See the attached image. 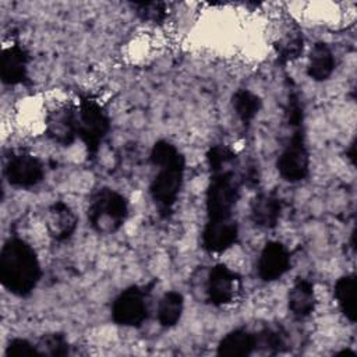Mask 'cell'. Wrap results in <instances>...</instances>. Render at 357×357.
Listing matches in <instances>:
<instances>
[{"instance_id":"6da1fadb","label":"cell","mask_w":357,"mask_h":357,"mask_svg":"<svg viewBox=\"0 0 357 357\" xmlns=\"http://www.w3.org/2000/svg\"><path fill=\"white\" fill-rule=\"evenodd\" d=\"M151 162L158 172L151 181L149 192L159 215L169 218L183 185L185 160L173 144L159 139L151 149Z\"/></svg>"},{"instance_id":"7a4b0ae2","label":"cell","mask_w":357,"mask_h":357,"mask_svg":"<svg viewBox=\"0 0 357 357\" xmlns=\"http://www.w3.org/2000/svg\"><path fill=\"white\" fill-rule=\"evenodd\" d=\"M40 265L35 250L22 238L14 237L0 251L1 284L18 297L29 296L40 279Z\"/></svg>"},{"instance_id":"3957f363","label":"cell","mask_w":357,"mask_h":357,"mask_svg":"<svg viewBox=\"0 0 357 357\" xmlns=\"http://www.w3.org/2000/svg\"><path fill=\"white\" fill-rule=\"evenodd\" d=\"M128 215L127 199L114 190L99 188L92 197L88 208V220L99 233L119 230Z\"/></svg>"},{"instance_id":"277c9868","label":"cell","mask_w":357,"mask_h":357,"mask_svg":"<svg viewBox=\"0 0 357 357\" xmlns=\"http://www.w3.org/2000/svg\"><path fill=\"white\" fill-rule=\"evenodd\" d=\"M240 195V183L236 173L227 167L212 172L206 190L208 219L233 218V208Z\"/></svg>"},{"instance_id":"5b68a950","label":"cell","mask_w":357,"mask_h":357,"mask_svg":"<svg viewBox=\"0 0 357 357\" xmlns=\"http://www.w3.org/2000/svg\"><path fill=\"white\" fill-rule=\"evenodd\" d=\"M75 110L78 138L84 142L88 156H93L110 130L109 116L96 100L88 96L81 98Z\"/></svg>"},{"instance_id":"8992f818","label":"cell","mask_w":357,"mask_h":357,"mask_svg":"<svg viewBox=\"0 0 357 357\" xmlns=\"http://www.w3.org/2000/svg\"><path fill=\"white\" fill-rule=\"evenodd\" d=\"M276 167L282 178L289 183L304 180L310 172V153L303 127L293 128V134L278 158Z\"/></svg>"},{"instance_id":"52a82bcc","label":"cell","mask_w":357,"mask_h":357,"mask_svg":"<svg viewBox=\"0 0 357 357\" xmlns=\"http://www.w3.org/2000/svg\"><path fill=\"white\" fill-rule=\"evenodd\" d=\"M148 318L146 291L138 286L124 289L112 304V319L121 326H139Z\"/></svg>"},{"instance_id":"ba28073f","label":"cell","mask_w":357,"mask_h":357,"mask_svg":"<svg viewBox=\"0 0 357 357\" xmlns=\"http://www.w3.org/2000/svg\"><path fill=\"white\" fill-rule=\"evenodd\" d=\"M240 276L223 264L215 265L206 279V300L213 305H225L234 300Z\"/></svg>"},{"instance_id":"9c48e42d","label":"cell","mask_w":357,"mask_h":357,"mask_svg":"<svg viewBox=\"0 0 357 357\" xmlns=\"http://www.w3.org/2000/svg\"><path fill=\"white\" fill-rule=\"evenodd\" d=\"M6 177L14 187L29 188L39 184L45 177L43 165L29 153H18L11 156L6 165Z\"/></svg>"},{"instance_id":"30bf717a","label":"cell","mask_w":357,"mask_h":357,"mask_svg":"<svg viewBox=\"0 0 357 357\" xmlns=\"http://www.w3.org/2000/svg\"><path fill=\"white\" fill-rule=\"evenodd\" d=\"M238 226L233 218L208 219L202 231V247L208 252H223L236 244Z\"/></svg>"},{"instance_id":"8fae6325","label":"cell","mask_w":357,"mask_h":357,"mask_svg":"<svg viewBox=\"0 0 357 357\" xmlns=\"http://www.w3.org/2000/svg\"><path fill=\"white\" fill-rule=\"evenodd\" d=\"M290 269V254L279 241H268L258 259V275L264 282L280 279Z\"/></svg>"},{"instance_id":"7c38bea8","label":"cell","mask_w":357,"mask_h":357,"mask_svg":"<svg viewBox=\"0 0 357 357\" xmlns=\"http://www.w3.org/2000/svg\"><path fill=\"white\" fill-rule=\"evenodd\" d=\"M28 52L20 46L13 45L3 52L0 61V77L7 85L22 84L28 78Z\"/></svg>"},{"instance_id":"4fadbf2b","label":"cell","mask_w":357,"mask_h":357,"mask_svg":"<svg viewBox=\"0 0 357 357\" xmlns=\"http://www.w3.org/2000/svg\"><path fill=\"white\" fill-rule=\"evenodd\" d=\"M283 211V202L275 192H261L251 202V219L264 229L278 225Z\"/></svg>"},{"instance_id":"5bb4252c","label":"cell","mask_w":357,"mask_h":357,"mask_svg":"<svg viewBox=\"0 0 357 357\" xmlns=\"http://www.w3.org/2000/svg\"><path fill=\"white\" fill-rule=\"evenodd\" d=\"M47 134L53 141L61 145H70L78 137L77 110H56L47 120Z\"/></svg>"},{"instance_id":"9a60e30c","label":"cell","mask_w":357,"mask_h":357,"mask_svg":"<svg viewBox=\"0 0 357 357\" xmlns=\"http://www.w3.org/2000/svg\"><path fill=\"white\" fill-rule=\"evenodd\" d=\"M287 304L290 312L296 318H305L315 310V293L314 283L308 279L298 278L287 296Z\"/></svg>"},{"instance_id":"2e32d148","label":"cell","mask_w":357,"mask_h":357,"mask_svg":"<svg viewBox=\"0 0 357 357\" xmlns=\"http://www.w3.org/2000/svg\"><path fill=\"white\" fill-rule=\"evenodd\" d=\"M257 350L255 333L245 329H234L229 332L218 344V354L227 357H245Z\"/></svg>"},{"instance_id":"e0dca14e","label":"cell","mask_w":357,"mask_h":357,"mask_svg":"<svg viewBox=\"0 0 357 357\" xmlns=\"http://www.w3.org/2000/svg\"><path fill=\"white\" fill-rule=\"evenodd\" d=\"M49 212H50V216H49L50 236L57 241L67 240L74 233V230L77 227L75 213L63 201L54 202L50 206Z\"/></svg>"},{"instance_id":"ac0fdd59","label":"cell","mask_w":357,"mask_h":357,"mask_svg":"<svg viewBox=\"0 0 357 357\" xmlns=\"http://www.w3.org/2000/svg\"><path fill=\"white\" fill-rule=\"evenodd\" d=\"M335 66H336V60L332 49L324 42L315 43L314 47L311 49L310 59H308V67H307L308 77L314 81H325L332 75Z\"/></svg>"},{"instance_id":"d6986e66","label":"cell","mask_w":357,"mask_h":357,"mask_svg":"<svg viewBox=\"0 0 357 357\" xmlns=\"http://www.w3.org/2000/svg\"><path fill=\"white\" fill-rule=\"evenodd\" d=\"M335 297L343 315L350 321H356V276L353 273L339 278L335 283Z\"/></svg>"},{"instance_id":"ffe728a7","label":"cell","mask_w":357,"mask_h":357,"mask_svg":"<svg viewBox=\"0 0 357 357\" xmlns=\"http://www.w3.org/2000/svg\"><path fill=\"white\" fill-rule=\"evenodd\" d=\"M184 308V298L178 291H167L159 301L158 305V321L163 328L174 326L181 315Z\"/></svg>"},{"instance_id":"44dd1931","label":"cell","mask_w":357,"mask_h":357,"mask_svg":"<svg viewBox=\"0 0 357 357\" xmlns=\"http://www.w3.org/2000/svg\"><path fill=\"white\" fill-rule=\"evenodd\" d=\"M231 103L240 121L244 126H248L258 114L262 102L259 96L251 92L250 89H238L234 92Z\"/></svg>"},{"instance_id":"7402d4cb","label":"cell","mask_w":357,"mask_h":357,"mask_svg":"<svg viewBox=\"0 0 357 357\" xmlns=\"http://www.w3.org/2000/svg\"><path fill=\"white\" fill-rule=\"evenodd\" d=\"M40 356H52V357H63L70 353V346L63 333H47L43 335L36 344Z\"/></svg>"},{"instance_id":"603a6c76","label":"cell","mask_w":357,"mask_h":357,"mask_svg":"<svg viewBox=\"0 0 357 357\" xmlns=\"http://www.w3.org/2000/svg\"><path fill=\"white\" fill-rule=\"evenodd\" d=\"M257 349L261 347L269 353H279L286 349V337L284 335L272 328H265L259 333H255Z\"/></svg>"},{"instance_id":"cb8c5ba5","label":"cell","mask_w":357,"mask_h":357,"mask_svg":"<svg viewBox=\"0 0 357 357\" xmlns=\"http://www.w3.org/2000/svg\"><path fill=\"white\" fill-rule=\"evenodd\" d=\"M303 36L301 33H294L291 36H287L276 46V53L280 63H287L294 59H297L303 52Z\"/></svg>"},{"instance_id":"d4e9b609","label":"cell","mask_w":357,"mask_h":357,"mask_svg":"<svg viewBox=\"0 0 357 357\" xmlns=\"http://www.w3.org/2000/svg\"><path fill=\"white\" fill-rule=\"evenodd\" d=\"M234 152L225 145H213L206 152V160L212 172L225 169L234 160Z\"/></svg>"},{"instance_id":"484cf974","label":"cell","mask_w":357,"mask_h":357,"mask_svg":"<svg viewBox=\"0 0 357 357\" xmlns=\"http://www.w3.org/2000/svg\"><path fill=\"white\" fill-rule=\"evenodd\" d=\"M286 117H287V124L291 128L303 127V119H304L303 105L300 102V98H298L297 92H294V91L289 92L287 107H286Z\"/></svg>"},{"instance_id":"4316f807","label":"cell","mask_w":357,"mask_h":357,"mask_svg":"<svg viewBox=\"0 0 357 357\" xmlns=\"http://www.w3.org/2000/svg\"><path fill=\"white\" fill-rule=\"evenodd\" d=\"M134 7L137 8V13L141 15L142 20L146 21H162L166 15V8L165 4L162 3H155V1H149V3H134Z\"/></svg>"},{"instance_id":"83f0119b","label":"cell","mask_w":357,"mask_h":357,"mask_svg":"<svg viewBox=\"0 0 357 357\" xmlns=\"http://www.w3.org/2000/svg\"><path fill=\"white\" fill-rule=\"evenodd\" d=\"M6 356L8 357H22V356H40V351L38 349L36 344H32L31 342H28L26 339H13L7 349H6Z\"/></svg>"},{"instance_id":"f1b7e54d","label":"cell","mask_w":357,"mask_h":357,"mask_svg":"<svg viewBox=\"0 0 357 357\" xmlns=\"http://www.w3.org/2000/svg\"><path fill=\"white\" fill-rule=\"evenodd\" d=\"M346 153H347V156L350 158V160L353 162V159H354V142H351V144H350V146H349V151H347Z\"/></svg>"}]
</instances>
